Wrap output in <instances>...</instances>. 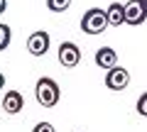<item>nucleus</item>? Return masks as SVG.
I'll list each match as a JSON object with an SVG mask.
<instances>
[{"instance_id": "obj_1", "label": "nucleus", "mask_w": 147, "mask_h": 132, "mask_svg": "<svg viewBox=\"0 0 147 132\" xmlns=\"http://www.w3.org/2000/svg\"><path fill=\"white\" fill-rule=\"evenodd\" d=\"M34 95H37V103L42 108H54L59 103V98H61V90H59V83L54 78L42 76L34 86Z\"/></svg>"}, {"instance_id": "obj_2", "label": "nucleus", "mask_w": 147, "mask_h": 132, "mask_svg": "<svg viewBox=\"0 0 147 132\" xmlns=\"http://www.w3.org/2000/svg\"><path fill=\"white\" fill-rule=\"evenodd\" d=\"M108 27V12L100 7H91L81 17V32L84 34H100Z\"/></svg>"}, {"instance_id": "obj_3", "label": "nucleus", "mask_w": 147, "mask_h": 132, "mask_svg": "<svg viewBox=\"0 0 147 132\" xmlns=\"http://www.w3.org/2000/svg\"><path fill=\"white\" fill-rule=\"evenodd\" d=\"M79 61H81L79 44H74V42H61L59 44V64H61L64 69H74V66H79Z\"/></svg>"}, {"instance_id": "obj_4", "label": "nucleus", "mask_w": 147, "mask_h": 132, "mask_svg": "<svg viewBox=\"0 0 147 132\" xmlns=\"http://www.w3.org/2000/svg\"><path fill=\"white\" fill-rule=\"evenodd\" d=\"M127 83H130V74H127V69H123V66H115V69H110L108 74H105V86H108V90H125Z\"/></svg>"}, {"instance_id": "obj_5", "label": "nucleus", "mask_w": 147, "mask_h": 132, "mask_svg": "<svg viewBox=\"0 0 147 132\" xmlns=\"http://www.w3.org/2000/svg\"><path fill=\"white\" fill-rule=\"evenodd\" d=\"M27 49H30L32 56H42V54H47L49 52V34L44 29L30 34V39H27Z\"/></svg>"}, {"instance_id": "obj_6", "label": "nucleus", "mask_w": 147, "mask_h": 132, "mask_svg": "<svg viewBox=\"0 0 147 132\" xmlns=\"http://www.w3.org/2000/svg\"><path fill=\"white\" fill-rule=\"evenodd\" d=\"M96 64H98L103 71L115 69V66H118V54H115V49H110V47H100L98 52H96Z\"/></svg>"}, {"instance_id": "obj_7", "label": "nucleus", "mask_w": 147, "mask_h": 132, "mask_svg": "<svg viewBox=\"0 0 147 132\" xmlns=\"http://www.w3.org/2000/svg\"><path fill=\"white\" fill-rule=\"evenodd\" d=\"M145 20H147V15H145V10H142V5L137 3V0H130V3L125 5V22L132 25V27H137Z\"/></svg>"}, {"instance_id": "obj_8", "label": "nucleus", "mask_w": 147, "mask_h": 132, "mask_svg": "<svg viewBox=\"0 0 147 132\" xmlns=\"http://www.w3.org/2000/svg\"><path fill=\"white\" fill-rule=\"evenodd\" d=\"M22 105H25V98H22L20 90L5 93V98H3V110H5L7 115H17V113L22 110Z\"/></svg>"}, {"instance_id": "obj_9", "label": "nucleus", "mask_w": 147, "mask_h": 132, "mask_svg": "<svg viewBox=\"0 0 147 132\" xmlns=\"http://www.w3.org/2000/svg\"><path fill=\"white\" fill-rule=\"evenodd\" d=\"M108 25L110 27H120L125 25V5H120V3H113V5L108 7Z\"/></svg>"}, {"instance_id": "obj_10", "label": "nucleus", "mask_w": 147, "mask_h": 132, "mask_svg": "<svg viewBox=\"0 0 147 132\" xmlns=\"http://www.w3.org/2000/svg\"><path fill=\"white\" fill-rule=\"evenodd\" d=\"M10 39H12V32H10V27L0 22V52H5V49L10 47Z\"/></svg>"}, {"instance_id": "obj_11", "label": "nucleus", "mask_w": 147, "mask_h": 132, "mask_svg": "<svg viewBox=\"0 0 147 132\" xmlns=\"http://www.w3.org/2000/svg\"><path fill=\"white\" fill-rule=\"evenodd\" d=\"M69 5H71V0H47V7L52 12H64L69 10Z\"/></svg>"}, {"instance_id": "obj_12", "label": "nucleus", "mask_w": 147, "mask_h": 132, "mask_svg": "<svg viewBox=\"0 0 147 132\" xmlns=\"http://www.w3.org/2000/svg\"><path fill=\"white\" fill-rule=\"evenodd\" d=\"M137 113H140L142 117H147V90L137 98Z\"/></svg>"}, {"instance_id": "obj_13", "label": "nucleus", "mask_w": 147, "mask_h": 132, "mask_svg": "<svg viewBox=\"0 0 147 132\" xmlns=\"http://www.w3.org/2000/svg\"><path fill=\"white\" fill-rule=\"evenodd\" d=\"M32 132H57V130H54V125H49V122H37Z\"/></svg>"}, {"instance_id": "obj_14", "label": "nucleus", "mask_w": 147, "mask_h": 132, "mask_svg": "<svg viewBox=\"0 0 147 132\" xmlns=\"http://www.w3.org/2000/svg\"><path fill=\"white\" fill-rule=\"evenodd\" d=\"M5 10H7V0H0V15H3Z\"/></svg>"}, {"instance_id": "obj_15", "label": "nucleus", "mask_w": 147, "mask_h": 132, "mask_svg": "<svg viewBox=\"0 0 147 132\" xmlns=\"http://www.w3.org/2000/svg\"><path fill=\"white\" fill-rule=\"evenodd\" d=\"M137 3L142 5V10H145V15H147V0H137Z\"/></svg>"}, {"instance_id": "obj_16", "label": "nucleus", "mask_w": 147, "mask_h": 132, "mask_svg": "<svg viewBox=\"0 0 147 132\" xmlns=\"http://www.w3.org/2000/svg\"><path fill=\"white\" fill-rule=\"evenodd\" d=\"M3 86H5V76L0 74V88H3Z\"/></svg>"}]
</instances>
